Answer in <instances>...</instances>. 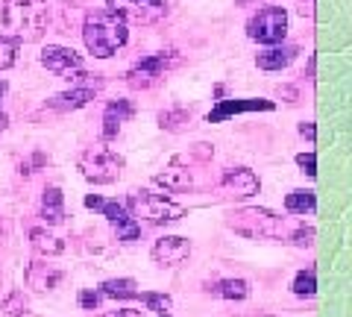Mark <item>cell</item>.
<instances>
[{"label":"cell","mask_w":352,"mask_h":317,"mask_svg":"<svg viewBox=\"0 0 352 317\" xmlns=\"http://www.w3.org/2000/svg\"><path fill=\"white\" fill-rule=\"evenodd\" d=\"M109 300H135L138 297V282L129 279V276H120V279H106L100 288H97Z\"/></svg>","instance_id":"7402d4cb"},{"label":"cell","mask_w":352,"mask_h":317,"mask_svg":"<svg viewBox=\"0 0 352 317\" xmlns=\"http://www.w3.org/2000/svg\"><path fill=\"white\" fill-rule=\"evenodd\" d=\"M212 153H214V150L208 147V144H197V147L191 150V156L173 159L162 173H156V177H153V182L162 185L164 191H173V194L200 188V182H197V171H194V162H208V159H212Z\"/></svg>","instance_id":"8992f818"},{"label":"cell","mask_w":352,"mask_h":317,"mask_svg":"<svg viewBox=\"0 0 352 317\" xmlns=\"http://www.w3.org/2000/svg\"><path fill=\"white\" fill-rule=\"evenodd\" d=\"M65 80H71L74 83V89L68 91H59V94H53L50 100H47V109H53V112H74V109H82L88 106L97 97V91L103 89V80H100V74H85L82 68L80 71H74L68 74Z\"/></svg>","instance_id":"52a82bcc"},{"label":"cell","mask_w":352,"mask_h":317,"mask_svg":"<svg viewBox=\"0 0 352 317\" xmlns=\"http://www.w3.org/2000/svg\"><path fill=\"white\" fill-rule=\"evenodd\" d=\"M3 27L18 41H38L50 24L47 0H3Z\"/></svg>","instance_id":"3957f363"},{"label":"cell","mask_w":352,"mask_h":317,"mask_svg":"<svg viewBox=\"0 0 352 317\" xmlns=\"http://www.w3.org/2000/svg\"><path fill=\"white\" fill-rule=\"evenodd\" d=\"M296 53H300V47L296 45H270V50H264L256 56V65L261 71H282V68H288V65L296 59Z\"/></svg>","instance_id":"ffe728a7"},{"label":"cell","mask_w":352,"mask_h":317,"mask_svg":"<svg viewBox=\"0 0 352 317\" xmlns=\"http://www.w3.org/2000/svg\"><path fill=\"white\" fill-rule=\"evenodd\" d=\"M3 314L6 317H27L30 314V300H27V294L24 291H9L6 297H3Z\"/></svg>","instance_id":"4316f807"},{"label":"cell","mask_w":352,"mask_h":317,"mask_svg":"<svg viewBox=\"0 0 352 317\" xmlns=\"http://www.w3.org/2000/svg\"><path fill=\"white\" fill-rule=\"evenodd\" d=\"M132 115H135L132 100H112L109 103L106 112H103V141H112L120 129H124V124L129 121Z\"/></svg>","instance_id":"ac0fdd59"},{"label":"cell","mask_w":352,"mask_h":317,"mask_svg":"<svg viewBox=\"0 0 352 317\" xmlns=\"http://www.w3.org/2000/svg\"><path fill=\"white\" fill-rule=\"evenodd\" d=\"M65 3H76V0H65Z\"/></svg>","instance_id":"8d00e7d4"},{"label":"cell","mask_w":352,"mask_h":317,"mask_svg":"<svg viewBox=\"0 0 352 317\" xmlns=\"http://www.w3.org/2000/svg\"><path fill=\"white\" fill-rule=\"evenodd\" d=\"M170 65H176V53L173 50H159V53H150V56L138 59L132 68L126 71V85L135 91H147L153 89L164 74H168Z\"/></svg>","instance_id":"30bf717a"},{"label":"cell","mask_w":352,"mask_h":317,"mask_svg":"<svg viewBox=\"0 0 352 317\" xmlns=\"http://www.w3.org/2000/svg\"><path fill=\"white\" fill-rule=\"evenodd\" d=\"M6 91H9V83H6V80H0V100L6 97Z\"/></svg>","instance_id":"e575fe53"},{"label":"cell","mask_w":352,"mask_h":317,"mask_svg":"<svg viewBox=\"0 0 352 317\" xmlns=\"http://www.w3.org/2000/svg\"><path fill=\"white\" fill-rule=\"evenodd\" d=\"M38 62H41L50 74H56V76H68V74H74V71L82 68V56H80V53H76L74 47H62V45H47V47H41Z\"/></svg>","instance_id":"2e32d148"},{"label":"cell","mask_w":352,"mask_h":317,"mask_svg":"<svg viewBox=\"0 0 352 317\" xmlns=\"http://www.w3.org/2000/svg\"><path fill=\"white\" fill-rule=\"evenodd\" d=\"M294 223L296 221H288V217H282L270 209H261V206H241V209L226 215V226L235 235L250 238V241H285L288 244Z\"/></svg>","instance_id":"7a4b0ae2"},{"label":"cell","mask_w":352,"mask_h":317,"mask_svg":"<svg viewBox=\"0 0 352 317\" xmlns=\"http://www.w3.org/2000/svg\"><path fill=\"white\" fill-rule=\"evenodd\" d=\"M247 36L258 45H279L288 36V12L282 6H261L247 21Z\"/></svg>","instance_id":"9c48e42d"},{"label":"cell","mask_w":352,"mask_h":317,"mask_svg":"<svg viewBox=\"0 0 352 317\" xmlns=\"http://www.w3.org/2000/svg\"><path fill=\"white\" fill-rule=\"evenodd\" d=\"M300 135H302V138H308V141H314V124H311V121L300 124Z\"/></svg>","instance_id":"d6a6232c"},{"label":"cell","mask_w":352,"mask_h":317,"mask_svg":"<svg viewBox=\"0 0 352 317\" xmlns=\"http://www.w3.org/2000/svg\"><path fill=\"white\" fill-rule=\"evenodd\" d=\"M291 291L296 294V297H314L317 294V270L314 267L300 270L294 276V282H291Z\"/></svg>","instance_id":"484cf974"},{"label":"cell","mask_w":352,"mask_h":317,"mask_svg":"<svg viewBox=\"0 0 352 317\" xmlns=\"http://www.w3.org/2000/svg\"><path fill=\"white\" fill-rule=\"evenodd\" d=\"M18 47H21L18 39L6 36V32H0V71L12 68V65L18 62Z\"/></svg>","instance_id":"83f0119b"},{"label":"cell","mask_w":352,"mask_h":317,"mask_svg":"<svg viewBox=\"0 0 352 317\" xmlns=\"http://www.w3.org/2000/svg\"><path fill=\"white\" fill-rule=\"evenodd\" d=\"M106 9L135 24H156L168 15V0H106Z\"/></svg>","instance_id":"8fae6325"},{"label":"cell","mask_w":352,"mask_h":317,"mask_svg":"<svg viewBox=\"0 0 352 317\" xmlns=\"http://www.w3.org/2000/svg\"><path fill=\"white\" fill-rule=\"evenodd\" d=\"M276 103L273 100H261V97H241V100H217V106L208 112V124H223L235 115H247V112H273Z\"/></svg>","instance_id":"5bb4252c"},{"label":"cell","mask_w":352,"mask_h":317,"mask_svg":"<svg viewBox=\"0 0 352 317\" xmlns=\"http://www.w3.org/2000/svg\"><path fill=\"white\" fill-rule=\"evenodd\" d=\"M76 168H80V173L94 182V185H112L120 179V173H124L126 162L124 156H120L118 150L109 147V141H100V144L88 147L80 153V159H76Z\"/></svg>","instance_id":"5b68a950"},{"label":"cell","mask_w":352,"mask_h":317,"mask_svg":"<svg viewBox=\"0 0 352 317\" xmlns=\"http://www.w3.org/2000/svg\"><path fill=\"white\" fill-rule=\"evenodd\" d=\"M38 217L47 226H56V223H65V194L59 185H47L41 194V209H38Z\"/></svg>","instance_id":"d6986e66"},{"label":"cell","mask_w":352,"mask_h":317,"mask_svg":"<svg viewBox=\"0 0 352 317\" xmlns=\"http://www.w3.org/2000/svg\"><path fill=\"white\" fill-rule=\"evenodd\" d=\"M217 188L226 197H232V200H250V197H256L261 191V179L250 168H226Z\"/></svg>","instance_id":"7c38bea8"},{"label":"cell","mask_w":352,"mask_h":317,"mask_svg":"<svg viewBox=\"0 0 352 317\" xmlns=\"http://www.w3.org/2000/svg\"><path fill=\"white\" fill-rule=\"evenodd\" d=\"M65 279V270L50 265L47 259H32L27 270H24V282L27 288H32L36 294H47V291H56Z\"/></svg>","instance_id":"9a60e30c"},{"label":"cell","mask_w":352,"mask_h":317,"mask_svg":"<svg viewBox=\"0 0 352 317\" xmlns=\"http://www.w3.org/2000/svg\"><path fill=\"white\" fill-rule=\"evenodd\" d=\"M100 303H103L100 291H94V288H82L80 291V305L85 311H97V309H100Z\"/></svg>","instance_id":"f546056e"},{"label":"cell","mask_w":352,"mask_h":317,"mask_svg":"<svg viewBox=\"0 0 352 317\" xmlns=\"http://www.w3.org/2000/svg\"><path fill=\"white\" fill-rule=\"evenodd\" d=\"M82 41L94 59H109L129 41V21L112 9H94L82 21Z\"/></svg>","instance_id":"6da1fadb"},{"label":"cell","mask_w":352,"mask_h":317,"mask_svg":"<svg viewBox=\"0 0 352 317\" xmlns=\"http://www.w3.org/2000/svg\"><path fill=\"white\" fill-rule=\"evenodd\" d=\"M30 247L36 256L53 259V256H62L68 244H65V238H59L56 232H50L47 226H32L30 229Z\"/></svg>","instance_id":"e0dca14e"},{"label":"cell","mask_w":352,"mask_h":317,"mask_svg":"<svg viewBox=\"0 0 352 317\" xmlns=\"http://www.w3.org/2000/svg\"><path fill=\"white\" fill-rule=\"evenodd\" d=\"M85 209L103 215L106 221L112 223L118 241H126V244H129V241H138V238H141V223L126 212L124 203L106 200V197H100V194H88V197H85Z\"/></svg>","instance_id":"ba28073f"},{"label":"cell","mask_w":352,"mask_h":317,"mask_svg":"<svg viewBox=\"0 0 352 317\" xmlns=\"http://www.w3.org/2000/svg\"><path fill=\"white\" fill-rule=\"evenodd\" d=\"M135 300H141L147 311L159 314V317H170V311H173V300L168 297V294H159V291H138Z\"/></svg>","instance_id":"cb8c5ba5"},{"label":"cell","mask_w":352,"mask_h":317,"mask_svg":"<svg viewBox=\"0 0 352 317\" xmlns=\"http://www.w3.org/2000/svg\"><path fill=\"white\" fill-rule=\"evenodd\" d=\"M191 241L188 238H182V235H164V238H159L156 244H153V250H150V256H153V261H156L159 267H179V265H185V261L191 259Z\"/></svg>","instance_id":"4fadbf2b"},{"label":"cell","mask_w":352,"mask_h":317,"mask_svg":"<svg viewBox=\"0 0 352 317\" xmlns=\"http://www.w3.org/2000/svg\"><path fill=\"white\" fill-rule=\"evenodd\" d=\"M0 285H3V270H0Z\"/></svg>","instance_id":"d590c367"},{"label":"cell","mask_w":352,"mask_h":317,"mask_svg":"<svg viewBox=\"0 0 352 317\" xmlns=\"http://www.w3.org/2000/svg\"><path fill=\"white\" fill-rule=\"evenodd\" d=\"M206 291L212 294V297H220V300H247L250 297V282L247 279H214V282H208Z\"/></svg>","instance_id":"44dd1931"},{"label":"cell","mask_w":352,"mask_h":317,"mask_svg":"<svg viewBox=\"0 0 352 317\" xmlns=\"http://www.w3.org/2000/svg\"><path fill=\"white\" fill-rule=\"evenodd\" d=\"M100 317H141V311H135V309H118V311H106Z\"/></svg>","instance_id":"1f68e13d"},{"label":"cell","mask_w":352,"mask_h":317,"mask_svg":"<svg viewBox=\"0 0 352 317\" xmlns=\"http://www.w3.org/2000/svg\"><path fill=\"white\" fill-rule=\"evenodd\" d=\"M288 244L302 247V250H305V247H311V244H314V226H308V223H302V221H296L294 229H291Z\"/></svg>","instance_id":"f1b7e54d"},{"label":"cell","mask_w":352,"mask_h":317,"mask_svg":"<svg viewBox=\"0 0 352 317\" xmlns=\"http://www.w3.org/2000/svg\"><path fill=\"white\" fill-rule=\"evenodd\" d=\"M285 209H288V215H300V217L314 215L317 197H314V191H308V188H296V191H291L288 197H285Z\"/></svg>","instance_id":"603a6c76"},{"label":"cell","mask_w":352,"mask_h":317,"mask_svg":"<svg viewBox=\"0 0 352 317\" xmlns=\"http://www.w3.org/2000/svg\"><path fill=\"white\" fill-rule=\"evenodd\" d=\"M159 127L168 129V133H182V129L191 127V109H168V112L159 115Z\"/></svg>","instance_id":"d4e9b609"},{"label":"cell","mask_w":352,"mask_h":317,"mask_svg":"<svg viewBox=\"0 0 352 317\" xmlns=\"http://www.w3.org/2000/svg\"><path fill=\"white\" fill-rule=\"evenodd\" d=\"M126 212L135 217L138 223L144 226H164V223H176L182 221L188 209L179 203H173L170 197H162V194H150L144 188H135L129 191L126 197Z\"/></svg>","instance_id":"277c9868"},{"label":"cell","mask_w":352,"mask_h":317,"mask_svg":"<svg viewBox=\"0 0 352 317\" xmlns=\"http://www.w3.org/2000/svg\"><path fill=\"white\" fill-rule=\"evenodd\" d=\"M6 129H9V115L3 112V109H0V135H3Z\"/></svg>","instance_id":"836d02e7"},{"label":"cell","mask_w":352,"mask_h":317,"mask_svg":"<svg viewBox=\"0 0 352 317\" xmlns=\"http://www.w3.org/2000/svg\"><path fill=\"white\" fill-rule=\"evenodd\" d=\"M296 165L302 168L305 177H317V156H314L311 150H308V153H300V156H296Z\"/></svg>","instance_id":"4dcf8cb0"}]
</instances>
